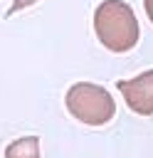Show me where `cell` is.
<instances>
[{
	"label": "cell",
	"mask_w": 153,
	"mask_h": 158,
	"mask_svg": "<svg viewBox=\"0 0 153 158\" xmlns=\"http://www.w3.org/2000/svg\"><path fill=\"white\" fill-rule=\"evenodd\" d=\"M94 32L109 52H128L141 37L136 12L123 0H104L94 10Z\"/></svg>",
	"instance_id": "cell-1"
},
{
	"label": "cell",
	"mask_w": 153,
	"mask_h": 158,
	"mask_svg": "<svg viewBox=\"0 0 153 158\" xmlns=\"http://www.w3.org/2000/svg\"><path fill=\"white\" fill-rule=\"evenodd\" d=\"M64 104H67V111L86 123V126H104L114 118L116 114V104H114V96L99 86V84H91V81H76L69 86L67 96H64Z\"/></svg>",
	"instance_id": "cell-2"
},
{
	"label": "cell",
	"mask_w": 153,
	"mask_h": 158,
	"mask_svg": "<svg viewBox=\"0 0 153 158\" xmlns=\"http://www.w3.org/2000/svg\"><path fill=\"white\" fill-rule=\"evenodd\" d=\"M116 86L123 94L131 111H136L141 116H153V69H148L133 79H121Z\"/></svg>",
	"instance_id": "cell-3"
},
{
	"label": "cell",
	"mask_w": 153,
	"mask_h": 158,
	"mask_svg": "<svg viewBox=\"0 0 153 158\" xmlns=\"http://www.w3.org/2000/svg\"><path fill=\"white\" fill-rule=\"evenodd\" d=\"M5 158H39V138L22 136L5 148Z\"/></svg>",
	"instance_id": "cell-4"
},
{
	"label": "cell",
	"mask_w": 153,
	"mask_h": 158,
	"mask_svg": "<svg viewBox=\"0 0 153 158\" xmlns=\"http://www.w3.org/2000/svg\"><path fill=\"white\" fill-rule=\"evenodd\" d=\"M143 7H146V15H148V20L153 22V0H143Z\"/></svg>",
	"instance_id": "cell-5"
}]
</instances>
